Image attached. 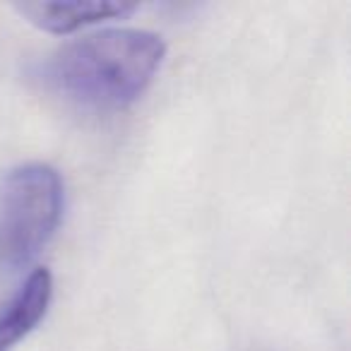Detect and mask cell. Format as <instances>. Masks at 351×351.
Returning a JSON list of instances; mask_svg holds the SVG:
<instances>
[{
  "label": "cell",
  "instance_id": "obj_1",
  "mask_svg": "<svg viewBox=\"0 0 351 351\" xmlns=\"http://www.w3.org/2000/svg\"><path fill=\"white\" fill-rule=\"evenodd\" d=\"M166 44L147 29H101L60 46L44 65L51 89L89 108H123L154 80Z\"/></svg>",
  "mask_w": 351,
  "mask_h": 351
},
{
  "label": "cell",
  "instance_id": "obj_2",
  "mask_svg": "<svg viewBox=\"0 0 351 351\" xmlns=\"http://www.w3.org/2000/svg\"><path fill=\"white\" fill-rule=\"evenodd\" d=\"M65 191L49 164H22L0 176V267L15 269L39 255L63 217Z\"/></svg>",
  "mask_w": 351,
  "mask_h": 351
},
{
  "label": "cell",
  "instance_id": "obj_3",
  "mask_svg": "<svg viewBox=\"0 0 351 351\" xmlns=\"http://www.w3.org/2000/svg\"><path fill=\"white\" fill-rule=\"evenodd\" d=\"M32 25L51 34H70L82 27L118 20L135 12V5L111 3V0H77V3H25L15 5Z\"/></svg>",
  "mask_w": 351,
  "mask_h": 351
},
{
  "label": "cell",
  "instance_id": "obj_4",
  "mask_svg": "<svg viewBox=\"0 0 351 351\" xmlns=\"http://www.w3.org/2000/svg\"><path fill=\"white\" fill-rule=\"evenodd\" d=\"M53 298V277L46 267L34 269L15 296L0 311V351H10L41 320Z\"/></svg>",
  "mask_w": 351,
  "mask_h": 351
}]
</instances>
